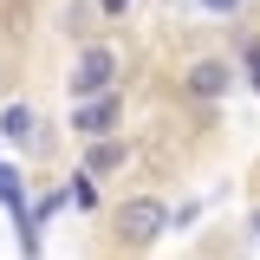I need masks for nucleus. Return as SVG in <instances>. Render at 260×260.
Here are the masks:
<instances>
[{
    "label": "nucleus",
    "instance_id": "obj_10",
    "mask_svg": "<svg viewBox=\"0 0 260 260\" xmlns=\"http://www.w3.org/2000/svg\"><path fill=\"white\" fill-rule=\"evenodd\" d=\"M241 78H247V91L260 98V39H241Z\"/></svg>",
    "mask_w": 260,
    "mask_h": 260
},
{
    "label": "nucleus",
    "instance_id": "obj_5",
    "mask_svg": "<svg viewBox=\"0 0 260 260\" xmlns=\"http://www.w3.org/2000/svg\"><path fill=\"white\" fill-rule=\"evenodd\" d=\"M0 137H7L13 150H46V124H39V111H32L26 98L0 104Z\"/></svg>",
    "mask_w": 260,
    "mask_h": 260
},
{
    "label": "nucleus",
    "instance_id": "obj_7",
    "mask_svg": "<svg viewBox=\"0 0 260 260\" xmlns=\"http://www.w3.org/2000/svg\"><path fill=\"white\" fill-rule=\"evenodd\" d=\"M65 202H72L78 215H98V208H104V195H98V176H85V169H78V176H65Z\"/></svg>",
    "mask_w": 260,
    "mask_h": 260
},
{
    "label": "nucleus",
    "instance_id": "obj_8",
    "mask_svg": "<svg viewBox=\"0 0 260 260\" xmlns=\"http://www.w3.org/2000/svg\"><path fill=\"white\" fill-rule=\"evenodd\" d=\"M0 208H7V215H26V176H20L13 162H0Z\"/></svg>",
    "mask_w": 260,
    "mask_h": 260
},
{
    "label": "nucleus",
    "instance_id": "obj_2",
    "mask_svg": "<svg viewBox=\"0 0 260 260\" xmlns=\"http://www.w3.org/2000/svg\"><path fill=\"white\" fill-rule=\"evenodd\" d=\"M111 234H117L124 247H156L162 234H169V208H162L156 195H124V202L111 208Z\"/></svg>",
    "mask_w": 260,
    "mask_h": 260
},
{
    "label": "nucleus",
    "instance_id": "obj_6",
    "mask_svg": "<svg viewBox=\"0 0 260 260\" xmlns=\"http://www.w3.org/2000/svg\"><path fill=\"white\" fill-rule=\"evenodd\" d=\"M124 162H130L124 137H98V143H85V162H78V169H85V176H117Z\"/></svg>",
    "mask_w": 260,
    "mask_h": 260
},
{
    "label": "nucleus",
    "instance_id": "obj_12",
    "mask_svg": "<svg viewBox=\"0 0 260 260\" xmlns=\"http://www.w3.org/2000/svg\"><path fill=\"white\" fill-rule=\"evenodd\" d=\"M91 7H98V13H104V20H124V13H130V7H137V0H91Z\"/></svg>",
    "mask_w": 260,
    "mask_h": 260
},
{
    "label": "nucleus",
    "instance_id": "obj_3",
    "mask_svg": "<svg viewBox=\"0 0 260 260\" xmlns=\"http://www.w3.org/2000/svg\"><path fill=\"white\" fill-rule=\"evenodd\" d=\"M117 124H124V91L78 98V104H72V130H78V143H98V137H111Z\"/></svg>",
    "mask_w": 260,
    "mask_h": 260
},
{
    "label": "nucleus",
    "instance_id": "obj_9",
    "mask_svg": "<svg viewBox=\"0 0 260 260\" xmlns=\"http://www.w3.org/2000/svg\"><path fill=\"white\" fill-rule=\"evenodd\" d=\"M59 208H65V189H46V195H39V202L26 208V221H32V228H46L52 215H59Z\"/></svg>",
    "mask_w": 260,
    "mask_h": 260
},
{
    "label": "nucleus",
    "instance_id": "obj_11",
    "mask_svg": "<svg viewBox=\"0 0 260 260\" xmlns=\"http://www.w3.org/2000/svg\"><path fill=\"white\" fill-rule=\"evenodd\" d=\"M195 215H202V208H195V202H182V208H169V234H182V228H189Z\"/></svg>",
    "mask_w": 260,
    "mask_h": 260
},
{
    "label": "nucleus",
    "instance_id": "obj_13",
    "mask_svg": "<svg viewBox=\"0 0 260 260\" xmlns=\"http://www.w3.org/2000/svg\"><path fill=\"white\" fill-rule=\"evenodd\" d=\"M208 13H241V0H202Z\"/></svg>",
    "mask_w": 260,
    "mask_h": 260
},
{
    "label": "nucleus",
    "instance_id": "obj_14",
    "mask_svg": "<svg viewBox=\"0 0 260 260\" xmlns=\"http://www.w3.org/2000/svg\"><path fill=\"white\" fill-rule=\"evenodd\" d=\"M247 234H254V241H260V208H254V215H247Z\"/></svg>",
    "mask_w": 260,
    "mask_h": 260
},
{
    "label": "nucleus",
    "instance_id": "obj_4",
    "mask_svg": "<svg viewBox=\"0 0 260 260\" xmlns=\"http://www.w3.org/2000/svg\"><path fill=\"white\" fill-rule=\"evenodd\" d=\"M182 91L195 104H221L234 91V59H189L182 65Z\"/></svg>",
    "mask_w": 260,
    "mask_h": 260
},
{
    "label": "nucleus",
    "instance_id": "obj_1",
    "mask_svg": "<svg viewBox=\"0 0 260 260\" xmlns=\"http://www.w3.org/2000/svg\"><path fill=\"white\" fill-rule=\"evenodd\" d=\"M117 78H124V52L111 46V39H91V46H78V59H72V104L78 98H104L117 91Z\"/></svg>",
    "mask_w": 260,
    "mask_h": 260
}]
</instances>
